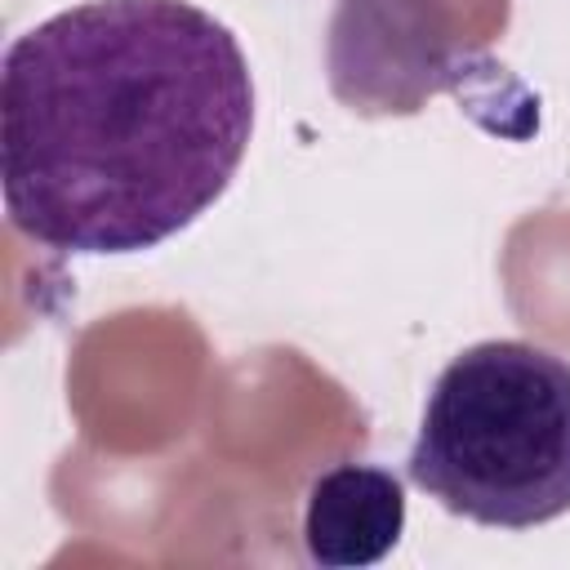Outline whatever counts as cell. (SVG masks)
Segmentation results:
<instances>
[{"label":"cell","mask_w":570,"mask_h":570,"mask_svg":"<svg viewBox=\"0 0 570 570\" xmlns=\"http://www.w3.org/2000/svg\"><path fill=\"white\" fill-rule=\"evenodd\" d=\"M254 76L191 0H85L9 40L0 178L13 232L58 254H142L232 187Z\"/></svg>","instance_id":"obj_1"},{"label":"cell","mask_w":570,"mask_h":570,"mask_svg":"<svg viewBox=\"0 0 570 570\" xmlns=\"http://www.w3.org/2000/svg\"><path fill=\"white\" fill-rule=\"evenodd\" d=\"M405 476L445 512L534 530L570 512V361L525 343L463 347L432 383Z\"/></svg>","instance_id":"obj_2"},{"label":"cell","mask_w":570,"mask_h":570,"mask_svg":"<svg viewBox=\"0 0 570 570\" xmlns=\"http://www.w3.org/2000/svg\"><path fill=\"white\" fill-rule=\"evenodd\" d=\"M401 530L405 485L379 463H334L307 490L303 548L316 566H374L401 543Z\"/></svg>","instance_id":"obj_3"}]
</instances>
